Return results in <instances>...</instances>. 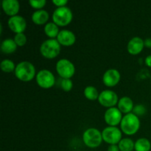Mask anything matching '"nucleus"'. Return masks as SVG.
<instances>
[{
    "label": "nucleus",
    "mask_w": 151,
    "mask_h": 151,
    "mask_svg": "<svg viewBox=\"0 0 151 151\" xmlns=\"http://www.w3.org/2000/svg\"><path fill=\"white\" fill-rule=\"evenodd\" d=\"M122 131L127 135H133L139 131L140 127L139 119L134 113H130L122 117L120 123Z\"/></svg>",
    "instance_id": "1"
},
{
    "label": "nucleus",
    "mask_w": 151,
    "mask_h": 151,
    "mask_svg": "<svg viewBox=\"0 0 151 151\" xmlns=\"http://www.w3.org/2000/svg\"><path fill=\"white\" fill-rule=\"evenodd\" d=\"M16 77L20 81L27 82L32 81L35 75V66L28 61H22L16 66Z\"/></svg>",
    "instance_id": "2"
},
{
    "label": "nucleus",
    "mask_w": 151,
    "mask_h": 151,
    "mask_svg": "<svg viewBox=\"0 0 151 151\" xmlns=\"http://www.w3.org/2000/svg\"><path fill=\"white\" fill-rule=\"evenodd\" d=\"M40 52L44 58L52 59L57 57L60 52V44L58 40L51 38L44 41L40 47Z\"/></svg>",
    "instance_id": "3"
},
{
    "label": "nucleus",
    "mask_w": 151,
    "mask_h": 151,
    "mask_svg": "<svg viewBox=\"0 0 151 151\" xmlns=\"http://www.w3.org/2000/svg\"><path fill=\"white\" fill-rule=\"evenodd\" d=\"M83 142L90 148H96L101 145L103 141L102 133L97 128H88L86 130L83 135Z\"/></svg>",
    "instance_id": "4"
},
{
    "label": "nucleus",
    "mask_w": 151,
    "mask_h": 151,
    "mask_svg": "<svg viewBox=\"0 0 151 151\" xmlns=\"http://www.w3.org/2000/svg\"><path fill=\"white\" fill-rule=\"evenodd\" d=\"M72 12L69 7H58L52 14V20L58 26L64 27L69 24L72 20Z\"/></svg>",
    "instance_id": "5"
},
{
    "label": "nucleus",
    "mask_w": 151,
    "mask_h": 151,
    "mask_svg": "<svg viewBox=\"0 0 151 151\" xmlns=\"http://www.w3.org/2000/svg\"><path fill=\"white\" fill-rule=\"evenodd\" d=\"M56 71L63 79H70L75 74V68L70 60L61 59L57 62Z\"/></svg>",
    "instance_id": "6"
},
{
    "label": "nucleus",
    "mask_w": 151,
    "mask_h": 151,
    "mask_svg": "<svg viewBox=\"0 0 151 151\" xmlns=\"http://www.w3.org/2000/svg\"><path fill=\"white\" fill-rule=\"evenodd\" d=\"M103 139L110 145L119 144L122 140V133L119 128L109 126L105 128L102 132Z\"/></svg>",
    "instance_id": "7"
},
{
    "label": "nucleus",
    "mask_w": 151,
    "mask_h": 151,
    "mask_svg": "<svg viewBox=\"0 0 151 151\" xmlns=\"http://www.w3.org/2000/svg\"><path fill=\"white\" fill-rule=\"evenodd\" d=\"M36 82L43 88H50L53 86L55 79L53 74L47 69L39 71L36 75Z\"/></svg>",
    "instance_id": "8"
},
{
    "label": "nucleus",
    "mask_w": 151,
    "mask_h": 151,
    "mask_svg": "<svg viewBox=\"0 0 151 151\" xmlns=\"http://www.w3.org/2000/svg\"><path fill=\"white\" fill-rule=\"evenodd\" d=\"M99 103L104 107L112 108L118 103V96L114 91L111 90H105L99 95Z\"/></svg>",
    "instance_id": "9"
},
{
    "label": "nucleus",
    "mask_w": 151,
    "mask_h": 151,
    "mask_svg": "<svg viewBox=\"0 0 151 151\" xmlns=\"http://www.w3.org/2000/svg\"><path fill=\"white\" fill-rule=\"evenodd\" d=\"M104 119L108 125L115 127L118 124L121 123V121L122 119V112L117 108H110L105 113Z\"/></svg>",
    "instance_id": "10"
},
{
    "label": "nucleus",
    "mask_w": 151,
    "mask_h": 151,
    "mask_svg": "<svg viewBox=\"0 0 151 151\" xmlns=\"http://www.w3.org/2000/svg\"><path fill=\"white\" fill-rule=\"evenodd\" d=\"M8 26L10 29L16 34L23 33L27 27V22L22 16L16 15L9 19Z\"/></svg>",
    "instance_id": "11"
},
{
    "label": "nucleus",
    "mask_w": 151,
    "mask_h": 151,
    "mask_svg": "<svg viewBox=\"0 0 151 151\" xmlns=\"http://www.w3.org/2000/svg\"><path fill=\"white\" fill-rule=\"evenodd\" d=\"M119 81H120V74L116 69H109L105 72L103 75V81L106 86H114L118 84Z\"/></svg>",
    "instance_id": "12"
},
{
    "label": "nucleus",
    "mask_w": 151,
    "mask_h": 151,
    "mask_svg": "<svg viewBox=\"0 0 151 151\" xmlns=\"http://www.w3.org/2000/svg\"><path fill=\"white\" fill-rule=\"evenodd\" d=\"M57 40L59 44L63 46H72L76 41L75 34L67 29H63L60 31L57 37Z\"/></svg>",
    "instance_id": "13"
},
{
    "label": "nucleus",
    "mask_w": 151,
    "mask_h": 151,
    "mask_svg": "<svg viewBox=\"0 0 151 151\" xmlns=\"http://www.w3.org/2000/svg\"><path fill=\"white\" fill-rule=\"evenodd\" d=\"M2 9L8 16H16L20 9L19 2L17 0H3L1 3Z\"/></svg>",
    "instance_id": "14"
},
{
    "label": "nucleus",
    "mask_w": 151,
    "mask_h": 151,
    "mask_svg": "<svg viewBox=\"0 0 151 151\" xmlns=\"http://www.w3.org/2000/svg\"><path fill=\"white\" fill-rule=\"evenodd\" d=\"M145 47L144 41L139 37H134L128 42L127 49L131 55H138L142 51Z\"/></svg>",
    "instance_id": "15"
},
{
    "label": "nucleus",
    "mask_w": 151,
    "mask_h": 151,
    "mask_svg": "<svg viewBox=\"0 0 151 151\" xmlns=\"http://www.w3.org/2000/svg\"><path fill=\"white\" fill-rule=\"evenodd\" d=\"M118 109L122 113L126 114H130V112L134 109V103L132 100L128 97H122L118 102Z\"/></svg>",
    "instance_id": "16"
},
{
    "label": "nucleus",
    "mask_w": 151,
    "mask_h": 151,
    "mask_svg": "<svg viewBox=\"0 0 151 151\" xmlns=\"http://www.w3.org/2000/svg\"><path fill=\"white\" fill-rule=\"evenodd\" d=\"M49 19V13L44 10H38L32 15V20L35 24L42 25L47 23Z\"/></svg>",
    "instance_id": "17"
},
{
    "label": "nucleus",
    "mask_w": 151,
    "mask_h": 151,
    "mask_svg": "<svg viewBox=\"0 0 151 151\" xmlns=\"http://www.w3.org/2000/svg\"><path fill=\"white\" fill-rule=\"evenodd\" d=\"M17 49V44L14 40L11 38H7L4 40L1 44V50L5 54H11L13 53Z\"/></svg>",
    "instance_id": "18"
},
{
    "label": "nucleus",
    "mask_w": 151,
    "mask_h": 151,
    "mask_svg": "<svg viewBox=\"0 0 151 151\" xmlns=\"http://www.w3.org/2000/svg\"><path fill=\"white\" fill-rule=\"evenodd\" d=\"M44 32L46 35L51 38H54L55 37H58L59 34V29L58 26L54 22H50L47 23L44 27Z\"/></svg>",
    "instance_id": "19"
},
{
    "label": "nucleus",
    "mask_w": 151,
    "mask_h": 151,
    "mask_svg": "<svg viewBox=\"0 0 151 151\" xmlns=\"http://www.w3.org/2000/svg\"><path fill=\"white\" fill-rule=\"evenodd\" d=\"M150 148L151 144L147 139H139L135 142L134 149L136 151H150Z\"/></svg>",
    "instance_id": "20"
},
{
    "label": "nucleus",
    "mask_w": 151,
    "mask_h": 151,
    "mask_svg": "<svg viewBox=\"0 0 151 151\" xmlns=\"http://www.w3.org/2000/svg\"><path fill=\"white\" fill-rule=\"evenodd\" d=\"M135 143L131 139L125 138L122 139L118 144L120 151H132L134 149Z\"/></svg>",
    "instance_id": "21"
},
{
    "label": "nucleus",
    "mask_w": 151,
    "mask_h": 151,
    "mask_svg": "<svg viewBox=\"0 0 151 151\" xmlns=\"http://www.w3.org/2000/svg\"><path fill=\"white\" fill-rule=\"evenodd\" d=\"M84 95L88 100H95L99 98L100 94L95 87L89 86H87L84 90Z\"/></svg>",
    "instance_id": "22"
},
{
    "label": "nucleus",
    "mask_w": 151,
    "mask_h": 151,
    "mask_svg": "<svg viewBox=\"0 0 151 151\" xmlns=\"http://www.w3.org/2000/svg\"><path fill=\"white\" fill-rule=\"evenodd\" d=\"M0 66H1V70L4 72H7V73L12 72L16 69L14 63L12 60H7V59L1 61Z\"/></svg>",
    "instance_id": "23"
},
{
    "label": "nucleus",
    "mask_w": 151,
    "mask_h": 151,
    "mask_svg": "<svg viewBox=\"0 0 151 151\" xmlns=\"http://www.w3.org/2000/svg\"><path fill=\"white\" fill-rule=\"evenodd\" d=\"M14 41L17 46L22 47L27 42V37L24 33H18L15 35Z\"/></svg>",
    "instance_id": "24"
},
{
    "label": "nucleus",
    "mask_w": 151,
    "mask_h": 151,
    "mask_svg": "<svg viewBox=\"0 0 151 151\" xmlns=\"http://www.w3.org/2000/svg\"><path fill=\"white\" fill-rule=\"evenodd\" d=\"M73 83L70 79H62L60 83V87L65 91H69L72 90Z\"/></svg>",
    "instance_id": "25"
},
{
    "label": "nucleus",
    "mask_w": 151,
    "mask_h": 151,
    "mask_svg": "<svg viewBox=\"0 0 151 151\" xmlns=\"http://www.w3.org/2000/svg\"><path fill=\"white\" fill-rule=\"evenodd\" d=\"M47 1L45 0H29V4L32 6V7L38 10H41L42 7L45 6Z\"/></svg>",
    "instance_id": "26"
},
{
    "label": "nucleus",
    "mask_w": 151,
    "mask_h": 151,
    "mask_svg": "<svg viewBox=\"0 0 151 151\" xmlns=\"http://www.w3.org/2000/svg\"><path fill=\"white\" fill-rule=\"evenodd\" d=\"M133 111H134V114L137 115V116H142V115L145 114L146 109L144 106H142V105H137V106H136L135 107H134Z\"/></svg>",
    "instance_id": "27"
},
{
    "label": "nucleus",
    "mask_w": 151,
    "mask_h": 151,
    "mask_svg": "<svg viewBox=\"0 0 151 151\" xmlns=\"http://www.w3.org/2000/svg\"><path fill=\"white\" fill-rule=\"evenodd\" d=\"M52 3L58 7H65V5L68 3V1L67 0H52Z\"/></svg>",
    "instance_id": "28"
},
{
    "label": "nucleus",
    "mask_w": 151,
    "mask_h": 151,
    "mask_svg": "<svg viewBox=\"0 0 151 151\" xmlns=\"http://www.w3.org/2000/svg\"><path fill=\"white\" fill-rule=\"evenodd\" d=\"M108 151H119V148L116 145H111L108 148Z\"/></svg>",
    "instance_id": "29"
},
{
    "label": "nucleus",
    "mask_w": 151,
    "mask_h": 151,
    "mask_svg": "<svg viewBox=\"0 0 151 151\" xmlns=\"http://www.w3.org/2000/svg\"><path fill=\"white\" fill-rule=\"evenodd\" d=\"M145 46L147 48H151V38H147L145 41H144Z\"/></svg>",
    "instance_id": "30"
},
{
    "label": "nucleus",
    "mask_w": 151,
    "mask_h": 151,
    "mask_svg": "<svg viewBox=\"0 0 151 151\" xmlns=\"http://www.w3.org/2000/svg\"><path fill=\"white\" fill-rule=\"evenodd\" d=\"M145 64L149 67H151V55H148L145 58Z\"/></svg>",
    "instance_id": "31"
}]
</instances>
